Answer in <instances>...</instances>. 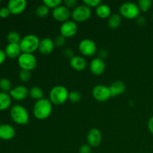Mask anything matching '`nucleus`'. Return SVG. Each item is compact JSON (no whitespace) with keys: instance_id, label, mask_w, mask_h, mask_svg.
Segmentation results:
<instances>
[{"instance_id":"44","label":"nucleus","mask_w":153,"mask_h":153,"mask_svg":"<svg viewBox=\"0 0 153 153\" xmlns=\"http://www.w3.org/2000/svg\"><path fill=\"white\" fill-rule=\"evenodd\" d=\"M0 126H1V123H0Z\"/></svg>"},{"instance_id":"1","label":"nucleus","mask_w":153,"mask_h":153,"mask_svg":"<svg viewBox=\"0 0 153 153\" xmlns=\"http://www.w3.org/2000/svg\"><path fill=\"white\" fill-rule=\"evenodd\" d=\"M53 111L52 103L48 99L43 98L36 102L33 107V115L34 117L40 120L49 117Z\"/></svg>"},{"instance_id":"40","label":"nucleus","mask_w":153,"mask_h":153,"mask_svg":"<svg viewBox=\"0 0 153 153\" xmlns=\"http://www.w3.org/2000/svg\"><path fill=\"white\" fill-rule=\"evenodd\" d=\"M148 129L153 134V116L152 117L149 118V121H148Z\"/></svg>"},{"instance_id":"42","label":"nucleus","mask_w":153,"mask_h":153,"mask_svg":"<svg viewBox=\"0 0 153 153\" xmlns=\"http://www.w3.org/2000/svg\"><path fill=\"white\" fill-rule=\"evenodd\" d=\"M152 19H153V13H152Z\"/></svg>"},{"instance_id":"14","label":"nucleus","mask_w":153,"mask_h":153,"mask_svg":"<svg viewBox=\"0 0 153 153\" xmlns=\"http://www.w3.org/2000/svg\"><path fill=\"white\" fill-rule=\"evenodd\" d=\"M9 94L13 100L16 101H22L26 99L27 97L29 95V90L23 85H18L12 88Z\"/></svg>"},{"instance_id":"8","label":"nucleus","mask_w":153,"mask_h":153,"mask_svg":"<svg viewBox=\"0 0 153 153\" xmlns=\"http://www.w3.org/2000/svg\"><path fill=\"white\" fill-rule=\"evenodd\" d=\"M79 52L85 56L91 57L96 54L97 46L95 42L91 39L85 38L81 40L79 43Z\"/></svg>"},{"instance_id":"41","label":"nucleus","mask_w":153,"mask_h":153,"mask_svg":"<svg viewBox=\"0 0 153 153\" xmlns=\"http://www.w3.org/2000/svg\"><path fill=\"white\" fill-rule=\"evenodd\" d=\"M136 20H137V23L140 25H143L145 23H146V19H145L144 16H139L136 19Z\"/></svg>"},{"instance_id":"9","label":"nucleus","mask_w":153,"mask_h":153,"mask_svg":"<svg viewBox=\"0 0 153 153\" xmlns=\"http://www.w3.org/2000/svg\"><path fill=\"white\" fill-rule=\"evenodd\" d=\"M92 96L97 101L105 102L111 98V93L108 87L103 85H97L92 90Z\"/></svg>"},{"instance_id":"17","label":"nucleus","mask_w":153,"mask_h":153,"mask_svg":"<svg viewBox=\"0 0 153 153\" xmlns=\"http://www.w3.org/2000/svg\"><path fill=\"white\" fill-rule=\"evenodd\" d=\"M16 135V130L11 125L3 123L0 126V140H10Z\"/></svg>"},{"instance_id":"37","label":"nucleus","mask_w":153,"mask_h":153,"mask_svg":"<svg viewBox=\"0 0 153 153\" xmlns=\"http://www.w3.org/2000/svg\"><path fill=\"white\" fill-rule=\"evenodd\" d=\"M64 55L65 57H67V58L71 59L74 56V52H73V49H70V48H67V49L64 50Z\"/></svg>"},{"instance_id":"5","label":"nucleus","mask_w":153,"mask_h":153,"mask_svg":"<svg viewBox=\"0 0 153 153\" xmlns=\"http://www.w3.org/2000/svg\"><path fill=\"white\" fill-rule=\"evenodd\" d=\"M120 15L127 19H137L140 15V8L136 3L132 1L123 2L119 8Z\"/></svg>"},{"instance_id":"29","label":"nucleus","mask_w":153,"mask_h":153,"mask_svg":"<svg viewBox=\"0 0 153 153\" xmlns=\"http://www.w3.org/2000/svg\"><path fill=\"white\" fill-rule=\"evenodd\" d=\"M68 100L73 103H78L82 100V94L77 91H73L69 94Z\"/></svg>"},{"instance_id":"38","label":"nucleus","mask_w":153,"mask_h":153,"mask_svg":"<svg viewBox=\"0 0 153 153\" xmlns=\"http://www.w3.org/2000/svg\"><path fill=\"white\" fill-rule=\"evenodd\" d=\"M6 58H7V55H6L4 50L0 49V65L4 64V62L6 60Z\"/></svg>"},{"instance_id":"4","label":"nucleus","mask_w":153,"mask_h":153,"mask_svg":"<svg viewBox=\"0 0 153 153\" xmlns=\"http://www.w3.org/2000/svg\"><path fill=\"white\" fill-rule=\"evenodd\" d=\"M12 120L18 125H25L29 121V114L22 105H14L10 110Z\"/></svg>"},{"instance_id":"22","label":"nucleus","mask_w":153,"mask_h":153,"mask_svg":"<svg viewBox=\"0 0 153 153\" xmlns=\"http://www.w3.org/2000/svg\"><path fill=\"white\" fill-rule=\"evenodd\" d=\"M11 102L12 98L9 93L0 91V111L8 109L11 105Z\"/></svg>"},{"instance_id":"39","label":"nucleus","mask_w":153,"mask_h":153,"mask_svg":"<svg viewBox=\"0 0 153 153\" xmlns=\"http://www.w3.org/2000/svg\"><path fill=\"white\" fill-rule=\"evenodd\" d=\"M99 56H100L99 58L104 60L105 58L108 56V52L105 49H102V50H100V52H99Z\"/></svg>"},{"instance_id":"32","label":"nucleus","mask_w":153,"mask_h":153,"mask_svg":"<svg viewBox=\"0 0 153 153\" xmlns=\"http://www.w3.org/2000/svg\"><path fill=\"white\" fill-rule=\"evenodd\" d=\"M101 3L100 0H84L83 1V4L88 6L90 8H92V7L97 8Z\"/></svg>"},{"instance_id":"13","label":"nucleus","mask_w":153,"mask_h":153,"mask_svg":"<svg viewBox=\"0 0 153 153\" xmlns=\"http://www.w3.org/2000/svg\"><path fill=\"white\" fill-rule=\"evenodd\" d=\"M102 135L100 129L97 128H93L89 130L87 134V142L91 147H97L101 143Z\"/></svg>"},{"instance_id":"33","label":"nucleus","mask_w":153,"mask_h":153,"mask_svg":"<svg viewBox=\"0 0 153 153\" xmlns=\"http://www.w3.org/2000/svg\"><path fill=\"white\" fill-rule=\"evenodd\" d=\"M66 43V38L63 37L62 35H58L57 37H55V40H54V43H55V46L57 47H62L64 46Z\"/></svg>"},{"instance_id":"28","label":"nucleus","mask_w":153,"mask_h":153,"mask_svg":"<svg viewBox=\"0 0 153 153\" xmlns=\"http://www.w3.org/2000/svg\"><path fill=\"white\" fill-rule=\"evenodd\" d=\"M152 1L151 0H139L137 1V5H138L140 10L143 12H147L151 8Z\"/></svg>"},{"instance_id":"2","label":"nucleus","mask_w":153,"mask_h":153,"mask_svg":"<svg viewBox=\"0 0 153 153\" xmlns=\"http://www.w3.org/2000/svg\"><path fill=\"white\" fill-rule=\"evenodd\" d=\"M40 41V40L36 34H29L22 37L19 44L22 52L33 54L38 50Z\"/></svg>"},{"instance_id":"26","label":"nucleus","mask_w":153,"mask_h":153,"mask_svg":"<svg viewBox=\"0 0 153 153\" xmlns=\"http://www.w3.org/2000/svg\"><path fill=\"white\" fill-rule=\"evenodd\" d=\"M22 39L20 34L15 31H11L7 34V40L8 43H17L19 44L20 43V40Z\"/></svg>"},{"instance_id":"36","label":"nucleus","mask_w":153,"mask_h":153,"mask_svg":"<svg viewBox=\"0 0 153 153\" xmlns=\"http://www.w3.org/2000/svg\"><path fill=\"white\" fill-rule=\"evenodd\" d=\"M79 153H91V146L88 144H83L79 147Z\"/></svg>"},{"instance_id":"20","label":"nucleus","mask_w":153,"mask_h":153,"mask_svg":"<svg viewBox=\"0 0 153 153\" xmlns=\"http://www.w3.org/2000/svg\"><path fill=\"white\" fill-rule=\"evenodd\" d=\"M6 55L9 58H18L22 54L19 44L17 43H8L4 49Z\"/></svg>"},{"instance_id":"21","label":"nucleus","mask_w":153,"mask_h":153,"mask_svg":"<svg viewBox=\"0 0 153 153\" xmlns=\"http://www.w3.org/2000/svg\"><path fill=\"white\" fill-rule=\"evenodd\" d=\"M96 13L97 16L101 19H107L112 14L111 9L109 7L108 4H104V3H101L96 8Z\"/></svg>"},{"instance_id":"15","label":"nucleus","mask_w":153,"mask_h":153,"mask_svg":"<svg viewBox=\"0 0 153 153\" xmlns=\"http://www.w3.org/2000/svg\"><path fill=\"white\" fill-rule=\"evenodd\" d=\"M90 70L91 73L96 76H100L103 74L106 68L105 63L104 60L100 58H95L90 63Z\"/></svg>"},{"instance_id":"35","label":"nucleus","mask_w":153,"mask_h":153,"mask_svg":"<svg viewBox=\"0 0 153 153\" xmlns=\"http://www.w3.org/2000/svg\"><path fill=\"white\" fill-rule=\"evenodd\" d=\"M10 14L8 8L7 7H2L0 8V17L2 19H6Z\"/></svg>"},{"instance_id":"7","label":"nucleus","mask_w":153,"mask_h":153,"mask_svg":"<svg viewBox=\"0 0 153 153\" xmlns=\"http://www.w3.org/2000/svg\"><path fill=\"white\" fill-rule=\"evenodd\" d=\"M17 63L21 70L31 71L37 67V58L34 54L22 52L17 58Z\"/></svg>"},{"instance_id":"12","label":"nucleus","mask_w":153,"mask_h":153,"mask_svg":"<svg viewBox=\"0 0 153 153\" xmlns=\"http://www.w3.org/2000/svg\"><path fill=\"white\" fill-rule=\"evenodd\" d=\"M27 1L25 0H10L7 2V7L10 14L19 15L25 10Z\"/></svg>"},{"instance_id":"27","label":"nucleus","mask_w":153,"mask_h":153,"mask_svg":"<svg viewBox=\"0 0 153 153\" xmlns=\"http://www.w3.org/2000/svg\"><path fill=\"white\" fill-rule=\"evenodd\" d=\"M35 13L38 17L45 18L49 13V8L44 4H39L35 10Z\"/></svg>"},{"instance_id":"19","label":"nucleus","mask_w":153,"mask_h":153,"mask_svg":"<svg viewBox=\"0 0 153 153\" xmlns=\"http://www.w3.org/2000/svg\"><path fill=\"white\" fill-rule=\"evenodd\" d=\"M108 88L110 90L111 97H116L117 96L121 95L125 92L126 89V84L122 81H116V82H113Z\"/></svg>"},{"instance_id":"25","label":"nucleus","mask_w":153,"mask_h":153,"mask_svg":"<svg viewBox=\"0 0 153 153\" xmlns=\"http://www.w3.org/2000/svg\"><path fill=\"white\" fill-rule=\"evenodd\" d=\"M12 89V83L7 78H1L0 79V90L1 92L10 93Z\"/></svg>"},{"instance_id":"11","label":"nucleus","mask_w":153,"mask_h":153,"mask_svg":"<svg viewBox=\"0 0 153 153\" xmlns=\"http://www.w3.org/2000/svg\"><path fill=\"white\" fill-rule=\"evenodd\" d=\"M52 16L54 19L58 22H63L69 20L71 16V12L69 8L64 5H60L52 10Z\"/></svg>"},{"instance_id":"16","label":"nucleus","mask_w":153,"mask_h":153,"mask_svg":"<svg viewBox=\"0 0 153 153\" xmlns=\"http://www.w3.org/2000/svg\"><path fill=\"white\" fill-rule=\"evenodd\" d=\"M55 46L53 40H52L49 37H44L42 40H40L38 51L42 55H48L53 52Z\"/></svg>"},{"instance_id":"31","label":"nucleus","mask_w":153,"mask_h":153,"mask_svg":"<svg viewBox=\"0 0 153 153\" xmlns=\"http://www.w3.org/2000/svg\"><path fill=\"white\" fill-rule=\"evenodd\" d=\"M31 71L25 70H20L19 73V78L22 82H27L31 79Z\"/></svg>"},{"instance_id":"6","label":"nucleus","mask_w":153,"mask_h":153,"mask_svg":"<svg viewBox=\"0 0 153 153\" xmlns=\"http://www.w3.org/2000/svg\"><path fill=\"white\" fill-rule=\"evenodd\" d=\"M91 14H92L91 8L84 4L76 6L71 12L73 20H74L76 22H85L91 18Z\"/></svg>"},{"instance_id":"23","label":"nucleus","mask_w":153,"mask_h":153,"mask_svg":"<svg viewBox=\"0 0 153 153\" xmlns=\"http://www.w3.org/2000/svg\"><path fill=\"white\" fill-rule=\"evenodd\" d=\"M122 19L121 16L118 13H112L108 18V25L111 29H116L120 25Z\"/></svg>"},{"instance_id":"34","label":"nucleus","mask_w":153,"mask_h":153,"mask_svg":"<svg viewBox=\"0 0 153 153\" xmlns=\"http://www.w3.org/2000/svg\"><path fill=\"white\" fill-rule=\"evenodd\" d=\"M77 3L78 1L76 0H65V1H64V6H66L69 9H74L76 7V5H77Z\"/></svg>"},{"instance_id":"10","label":"nucleus","mask_w":153,"mask_h":153,"mask_svg":"<svg viewBox=\"0 0 153 153\" xmlns=\"http://www.w3.org/2000/svg\"><path fill=\"white\" fill-rule=\"evenodd\" d=\"M78 32V25L74 20H69L63 22L60 27V33L61 35L65 38H70L76 35Z\"/></svg>"},{"instance_id":"3","label":"nucleus","mask_w":153,"mask_h":153,"mask_svg":"<svg viewBox=\"0 0 153 153\" xmlns=\"http://www.w3.org/2000/svg\"><path fill=\"white\" fill-rule=\"evenodd\" d=\"M69 94L67 88L63 85H56L51 89L49 92V99L52 105H60L64 104L68 100Z\"/></svg>"},{"instance_id":"18","label":"nucleus","mask_w":153,"mask_h":153,"mask_svg":"<svg viewBox=\"0 0 153 153\" xmlns=\"http://www.w3.org/2000/svg\"><path fill=\"white\" fill-rule=\"evenodd\" d=\"M70 65L76 71H82L87 67V61L82 56L74 55L71 59H70Z\"/></svg>"},{"instance_id":"30","label":"nucleus","mask_w":153,"mask_h":153,"mask_svg":"<svg viewBox=\"0 0 153 153\" xmlns=\"http://www.w3.org/2000/svg\"><path fill=\"white\" fill-rule=\"evenodd\" d=\"M61 3H62L61 0H44L43 1V4H44L49 9H52V10L61 5Z\"/></svg>"},{"instance_id":"24","label":"nucleus","mask_w":153,"mask_h":153,"mask_svg":"<svg viewBox=\"0 0 153 153\" xmlns=\"http://www.w3.org/2000/svg\"><path fill=\"white\" fill-rule=\"evenodd\" d=\"M43 95H44V93L40 87L34 86L30 88L29 97L33 100L38 101V100L43 98Z\"/></svg>"},{"instance_id":"43","label":"nucleus","mask_w":153,"mask_h":153,"mask_svg":"<svg viewBox=\"0 0 153 153\" xmlns=\"http://www.w3.org/2000/svg\"><path fill=\"white\" fill-rule=\"evenodd\" d=\"M1 1H0V4H1Z\"/></svg>"}]
</instances>
